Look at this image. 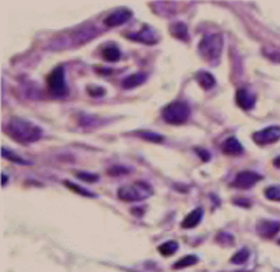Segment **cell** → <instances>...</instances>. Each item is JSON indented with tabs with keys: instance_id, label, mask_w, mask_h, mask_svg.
I'll return each mask as SVG.
<instances>
[{
	"instance_id": "cell-3",
	"label": "cell",
	"mask_w": 280,
	"mask_h": 272,
	"mask_svg": "<svg viewBox=\"0 0 280 272\" xmlns=\"http://www.w3.org/2000/svg\"><path fill=\"white\" fill-rule=\"evenodd\" d=\"M152 193H153L152 187L145 182H134L133 185L121 187L118 190V197L126 202H136L151 197Z\"/></svg>"
},
{
	"instance_id": "cell-13",
	"label": "cell",
	"mask_w": 280,
	"mask_h": 272,
	"mask_svg": "<svg viewBox=\"0 0 280 272\" xmlns=\"http://www.w3.org/2000/svg\"><path fill=\"white\" fill-rule=\"evenodd\" d=\"M202 215H204L202 208L194 209V211H192V212L183 219L182 227H183V229H194V227H197V226L200 224V222H201Z\"/></svg>"
},
{
	"instance_id": "cell-7",
	"label": "cell",
	"mask_w": 280,
	"mask_h": 272,
	"mask_svg": "<svg viewBox=\"0 0 280 272\" xmlns=\"http://www.w3.org/2000/svg\"><path fill=\"white\" fill-rule=\"evenodd\" d=\"M261 179H262V177L259 175L257 172L242 171L235 177V181L232 182V186L238 187V189H249V187L254 186Z\"/></svg>"
},
{
	"instance_id": "cell-21",
	"label": "cell",
	"mask_w": 280,
	"mask_h": 272,
	"mask_svg": "<svg viewBox=\"0 0 280 272\" xmlns=\"http://www.w3.org/2000/svg\"><path fill=\"white\" fill-rule=\"evenodd\" d=\"M1 152H3V158L4 159H8V160H11V162H14V163H18V164H29V162H26V160L19 158L18 155H15L14 152L8 150L6 146H3Z\"/></svg>"
},
{
	"instance_id": "cell-11",
	"label": "cell",
	"mask_w": 280,
	"mask_h": 272,
	"mask_svg": "<svg viewBox=\"0 0 280 272\" xmlns=\"http://www.w3.org/2000/svg\"><path fill=\"white\" fill-rule=\"evenodd\" d=\"M256 230L262 238H272L280 231V222L273 220H260L256 226Z\"/></svg>"
},
{
	"instance_id": "cell-2",
	"label": "cell",
	"mask_w": 280,
	"mask_h": 272,
	"mask_svg": "<svg viewBox=\"0 0 280 272\" xmlns=\"http://www.w3.org/2000/svg\"><path fill=\"white\" fill-rule=\"evenodd\" d=\"M223 37L220 35H207L198 45V52L205 62L215 65L222 55Z\"/></svg>"
},
{
	"instance_id": "cell-17",
	"label": "cell",
	"mask_w": 280,
	"mask_h": 272,
	"mask_svg": "<svg viewBox=\"0 0 280 272\" xmlns=\"http://www.w3.org/2000/svg\"><path fill=\"white\" fill-rule=\"evenodd\" d=\"M170 32L174 37L179 38V40H183V41H189V32H187V26L185 23H173L171 28H170Z\"/></svg>"
},
{
	"instance_id": "cell-20",
	"label": "cell",
	"mask_w": 280,
	"mask_h": 272,
	"mask_svg": "<svg viewBox=\"0 0 280 272\" xmlns=\"http://www.w3.org/2000/svg\"><path fill=\"white\" fill-rule=\"evenodd\" d=\"M137 134L141 137V138H144L146 141L153 144H160L164 141V137H161L160 134H158V133H153V131H146V130H144V131H138Z\"/></svg>"
},
{
	"instance_id": "cell-12",
	"label": "cell",
	"mask_w": 280,
	"mask_h": 272,
	"mask_svg": "<svg viewBox=\"0 0 280 272\" xmlns=\"http://www.w3.org/2000/svg\"><path fill=\"white\" fill-rule=\"evenodd\" d=\"M223 153L228 155V156H238V155H242L244 153V146L242 144L238 141L237 138L231 137L228 140H226L222 145Z\"/></svg>"
},
{
	"instance_id": "cell-18",
	"label": "cell",
	"mask_w": 280,
	"mask_h": 272,
	"mask_svg": "<svg viewBox=\"0 0 280 272\" xmlns=\"http://www.w3.org/2000/svg\"><path fill=\"white\" fill-rule=\"evenodd\" d=\"M178 242L176 241H168V242H164V244H161L158 246V252H160V254H163V256H173L175 252L178 251Z\"/></svg>"
},
{
	"instance_id": "cell-30",
	"label": "cell",
	"mask_w": 280,
	"mask_h": 272,
	"mask_svg": "<svg viewBox=\"0 0 280 272\" xmlns=\"http://www.w3.org/2000/svg\"><path fill=\"white\" fill-rule=\"evenodd\" d=\"M279 244H280V241H279Z\"/></svg>"
},
{
	"instance_id": "cell-28",
	"label": "cell",
	"mask_w": 280,
	"mask_h": 272,
	"mask_svg": "<svg viewBox=\"0 0 280 272\" xmlns=\"http://www.w3.org/2000/svg\"><path fill=\"white\" fill-rule=\"evenodd\" d=\"M273 165H275V167H278V168H280V156L273 160Z\"/></svg>"
},
{
	"instance_id": "cell-1",
	"label": "cell",
	"mask_w": 280,
	"mask_h": 272,
	"mask_svg": "<svg viewBox=\"0 0 280 272\" xmlns=\"http://www.w3.org/2000/svg\"><path fill=\"white\" fill-rule=\"evenodd\" d=\"M6 130L13 140L23 145L36 143L43 136V131L38 126L22 118H11L6 126Z\"/></svg>"
},
{
	"instance_id": "cell-15",
	"label": "cell",
	"mask_w": 280,
	"mask_h": 272,
	"mask_svg": "<svg viewBox=\"0 0 280 272\" xmlns=\"http://www.w3.org/2000/svg\"><path fill=\"white\" fill-rule=\"evenodd\" d=\"M101 55H103V59L107 60V62H118L121 59V56H122L119 48L116 45H114V44L105 45L103 48V51H101Z\"/></svg>"
},
{
	"instance_id": "cell-29",
	"label": "cell",
	"mask_w": 280,
	"mask_h": 272,
	"mask_svg": "<svg viewBox=\"0 0 280 272\" xmlns=\"http://www.w3.org/2000/svg\"><path fill=\"white\" fill-rule=\"evenodd\" d=\"M6 183H7V177L6 174H3V186H6Z\"/></svg>"
},
{
	"instance_id": "cell-9",
	"label": "cell",
	"mask_w": 280,
	"mask_h": 272,
	"mask_svg": "<svg viewBox=\"0 0 280 272\" xmlns=\"http://www.w3.org/2000/svg\"><path fill=\"white\" fill-rule=\"evenodd\" d=\"M130 40H134V41H140L142 44H156L158 41V36L156 35V32L149 26H144V29H141L138 33H131L130 36H126Z\"/></svg>"
},
{
	"instance_id": "cell-16",
	"label": "cell",
	"mask_w": 280,
	"mask_h": 272,
	"mask_svg": "<svg viewBox=\"0 0 280 272\" xmlns=\"http://www.w3.org/2000/svg\"><path fill=\"white\" fill-rule=\"evenodd\" d=\"M145 79H146V75L142 74V73H137V74H133V75H129L122 81V86L124 89H133V88H137L141 84H144Z\"/></svg>"
},
{
	"instance_id": "cell-27",
	"label": "cell",
	"mask_w": 280,
	"mask_h": 272,
	"mask_svg": "<svg viewBox=\"0 0 280 272\" xmlns=\"http://www.w3.org/2000/svg\"><path fill=\"white\" fill-rule=\"evenodd\" d=\"M195 152H197L198 155H201V159L204 160V162H208L209 159H210V155H209V152L201 149V148H195Z\"/></svg>"
},
{
	"instance_id": "cell-24",
	"label": "cell",
	"mask_w": 280,
	"mask_h": 272,
	"mask_svg": "<svg viewBox=\"0 0 280 272\" xmlns=\"http://www.w3.org/2000/svg\"><path fill=\"white\" fill-rule=\"evenodd\" d=\"M247 258H249V251L247 249H242V251L238 252L237 254L231 258V261L235 263V264H244Z\"/></svg>"
},
{
	"instance_id": "cell-4",
	"label": "cell",
	"mask_w": 280,
	"mask_h": 272,
	"mask_svg": "<svg viewBox=\"0 0 280 272\" xmlns=\"http://www.w3.org/2000/svg\"><path fill=\"white\" fill-rule=\"evenodd\" d=\"M190 118V107L183 101H173L163 109V119L170 125H182Z\"/></svg>"
},
{
	"instance_id": "cell-19",
	"label": "cell",
	"mask_w": 280,
	"mask_h": 272,
	"mask_svg": "<svg viewBox=\"0 0 280 272\" xmlns=\"http://www.w3.org/2000/svg\"><path fill=\"white\" fill-rule=\"evenodd\" d=\"M195 263H198V257L194 256V254H187L185 257H182L179 261H176L174 264V270H180V268H186V267H192Z\"/></svg>"
},
{
	"instance_id": "cell-5",
	"label": "cell",
	"mask_w": 280,
	"mask_h": 272,
	"mask_svg": "<svg viewBox=\"0 0 280 272\" xmlns=\"http://www.w3.org/2000/svg\"><path fill=\"white\" fill-rule=\"evenodd\" d=\"M47 85L50 92L56 97H62L69 92L67 85H66V77L63 67H56L55 70L50 73V75L47 77Z\"/></svg>"
},
{
	"instance_id": "cell-8",
	"label": "cell",
	"mask_w": 280,
	"mask_h": 272,
	"mask_svg": "<svg viewBox=\"0 0 280 272\" xmlns=\"http://www.w3.org/2000/svg\"><path fill=\"white\" fill-rule=\"evenodd\" d=\"M235 100L239 107L245 111H250L256 106V94L253 93L249 89H238L235 94Z\"/></svg>"
},
{
	"instance_id": "cell-26",
	"label": "cell",
	"mask_w": 280,
	"mask_h": 272,
	"mask_svg": "<svg viewBox=\"0 0 280 272\" xmlns=\"http://www.w3.org/2000/svg\"><path fill=\"white\" fill-rule=\"evenodd\" d=\"M129 170L124 168V167H121V165H114L108 170V174L109 175H114V177H118V175H122V174H127Z\"/></svg>"
},
{
	"instance_id": "cell-25",
	"label": "cell",
	"mask_w": 280,
	"mask_h": 272,
	"mask_svg": "<svg viewBox=\"0 0 280 272\" xmlns=\"http://www.w3.org/2000/svg\"><path fill=\"white\" fill-rule=\"evenodd\" d=\"M75 175H77V178H79L81 181L89 182V183H93V182H97V181H99V175L90 174V172H77Z\"/></svg>"
},
{
	"instance_id": "cell-22",
	"label": "cell",
	"mask_w": 280,
	"mask_h": 272,
	"mask_svg": "<svg viewBox=\"0 0 280 272\" xmlns=\"http://www.w3.org/2000/svg\"><path fill=\"white\" fill-rule=\"evenodd\" d=\"M264 194H265V197L268 199V200L280 201V185H275V186L266 187Z\"/></svg>"
},
{
	"instance_id": "cell-23",
	"label": "cell",
	"mask_w": 280,
	"mask_h": 272,
	"mask_svg": "<svg viewBox=\"0 0 280 272\" xmlns=\"http://www.w3.org/2000/svg\"><path fill=\"white\" fill-rule=\"evenodd\" d=\"M65 185L67 187H70V190H72L74 193H78L81 194V196H85V197H94L93 193H90V192H88V190H84V187L78 186V185H74L70 181H65Z\"/></svg>"
},
{
	"instance_id": "cell-10",
	"label": "cell",
	"mask_w": 280,
	"mask_h": 272,
	"mask_svg": "<svg viewBox=\"0 0 280 272\" xmlns=\"http://www.w3.org/2000/svg\"><path fill=\"white\" fill-rule=\"evenodd\" d=\"M131 15H133V13H131L130 10H127V8H121V10H116L112 14L108 15L107 18L104 19V23H105L107 26H109V28H115V26L126 23V22L131 18Z\"/></svg>"
},
{
	"instance_id": "cell-6",
	"label": "cell",
	"mask_w": 280,
	"mask_h": 272,
	"mask_svg": "<svg viewBox=\"0 0 280 272\" xmlns=\"http://www.w3.org/2000/svg\"><path fill=\"white\" fill-rule=\"evenodd\" d=\"M251 138L257 145H269L278 143L280 140V126H269L266 129L256 131Z\"/></svg>"
},
{
	"instance_id": "cell-14",
	"label": "cell",
	"mask_w": 280,
	"mask_h": 272,
	"mask_svg": "<svg viewBox=\"0 0 280 272\" xmlns=\"http://www.w3.org/2000/svg\"><path fill=\"white\" fill-rule=\"evenodd\" d=\"M195 81L200 84L204 91H209L215 86L216 81L215 77L212 74H209L208 72H200L195 74Z\"/></svg>"
}]
</instances>
